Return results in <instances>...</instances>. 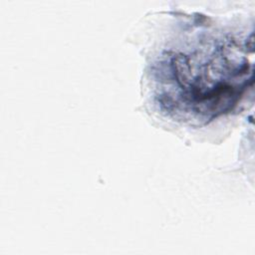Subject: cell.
<instances>
[{
  "label": "cell",
  "mask_w": 255,
  "mask_h": 255,
  "mask_svg": "<svg viewBox=\"0 0 255 255\" xmlns=\"http://www.w3.org/2000/svg\"><path fill=\"white\" fill-rule=\"evenodd\" d=\"M198 41L192 49L169 51L158 63L161 82L168 81L167 98L162 105L171 111L191 114L199 120H211L231 108L243 84L238 79L246 74V67L229 59V46L219 41Z\"/></svg>",
  "instance_id": "1"
}]
</instances>
